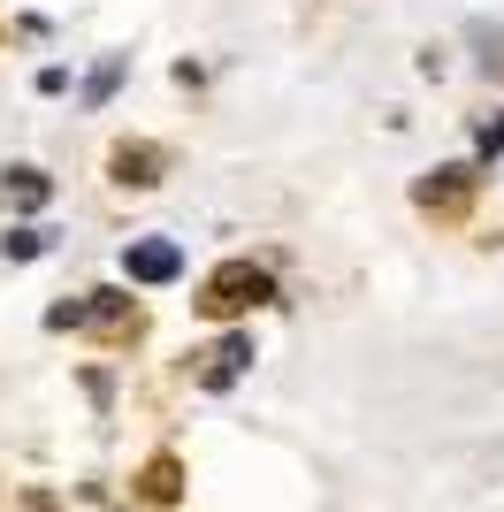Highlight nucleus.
Listing matches in <instances>:
<instances>
[{
    "instance_id": "nucleus-1",
    "label": "nucleus",
    "mask_w": 504,
    "mask_h": 512,
    "mask_svg": "<svg viewBox=\"0 0 504 512\" xmlns=\"http://www.w3.org/2000/svg\"><path fill=\"white\" fill-rule=\"evenodd\" d=\"M260 306H275V276H268V260H252V253H230V260H214L207 276H199V291H191V314L199 321H245L260 314Z\"/></svg>"
},
{
    "instance_id": "nucleus-9",
    "label": "nucleus",
    "mask_w": 504,
    "mask_h": 512,
    "mask_svg": "<svg viewBox=\"0 0 504 512\" xmlns=\"http://www.w3.org/2000/svg\"><path fill=\"white\" fill-rule=\"evenodd\" d=\"M54 253V230H46V222H16V230L0 237V260H8V268H31V260H46Z\"/></svg>"
},
{
    "instance_id": "nucleus-4",
    "label": "nucleus",
    "mask_w": 504,
    "mask_h": 512,
    "mask_svg": "<svg viewBox=\"0 0 504 512\" xmlns=\"http://www.w3.org/2000/svg\"><path fill=\"white\" fill-rule=\"evenodd\" d=\"M168 169H176V153H168L161 138H115V146H107V184H115V192H161Z\"/></svg>"
},
{
    "instance_id": "nucleus-10",
    "label": "nucleus",
    "mask_w": 504,
    "mask_h": 512,
    "mask_svg": "<svg viewBox=\"0 0 504 512\" xmlns=\"http://www.w3.org/2000/svg\"><path fill=\"white\" fill-rule=\"evenodd\" d=\"M466 46H474V69H482V77H497V85H504V23L474 16V23H466Z\"/></svg>"
},
{
    "instance_id": "nucleus-12",
    "label": "nucleus",
    "mask_w": 504,
    "mask_h": 512,
    "mask_svg": "<svg viewBox=\"0 0 504 512\" xmlns=\"http://www.w3.org/2000/svg\"><path fill=\"white\" fill-rule=\"evenodd\" d=\"M474 161H482V169L504 161V107H482V115H474Z\"/></svg>"
},
{
    "instance_id": "nucleus-7",
    "label": "nucleus",
    "mask_w": 504,
    "mask_h": 512,
    "mask_svg": "<svg viewBox=\"0 0 504 512\" xmlns=\"http://www.w3.org/2000/svg\"><path fill=\"white\" fill-rule=\"evenodd\" d=\"M130 497H138V505H176V497H184V459H176V451H153L146 467L130 474Z\"/></svg>"
},
{
    "instance_id": "nucleus-3",
    "label": "nucleus",
    "mask_w": 504,
    "mask_h": 512,
    "mask_svg": "<svg viewBox=\"0 0 504 512\" xmlns=\"http://www.w3.org/2000/svg\"><path fill=\"white\" fill-rule=\"evenodd\" d=\"M84 329H92L107 352H130V344L146 337V306L130 299L123 283H100V291H84Z\"/></svg>"
},
{
    "instance_id": "nucleus-11",
    "label": "nucleus",
    "mask_w": 504,
    "mask_h": 512,
    "mask_svg": "<svg viewBox=\"0 0 504 512\" xmlns=\"http://www.w3.org/2000/svg\"><path fill=\"white\" fill-rule=\"evenodd\" d=\"M123 77H130V54H100L92 77H84V107H107L115 92H123Z\"/></svg>"
},
{
    "instance_id": "nucleus-13",
    "label": "nucleus",
    "mask_w": 504,
    "mask_h": 512,
    "mask_svg": "<svg viewBox=\"0 0 504 512\" xmlns=\"http://www.w3.org/2000/svg\"><path fill=\"white\" fill-rule=\"evenodd\" d=\"M31 85H39V92H46V100H62V92H69V62H46V69H39V77H31Z\"/></svg>"
},
{
    "instance_id": "nucleus-6",
    "label": "nucleus",
    "mask_w": 504,
    "mask_h": 512,
    "mask_svg": "<svg viewBox=\"0 0 504 512\" xmlns=\"http://www.w3.org/2000/svg\"><path fill=\"white\" fill-rule=\"evenodd\" d=\"M115 268H123V283H138V291H168V283H184V245H176V237H123Z\"/></svg>"
},
{
    "instance_id": "nucleus-2",
    "label": "nucleus",
    "mask_w": 504,
    "mask_h": 512,
    "mask_svg": "<svg viewBox=\"0 0 504 512\" xmlns=\"http://www.w3.org/2000/svg\"><path fill=\"white\" fill-rule=\"evenodd\" d=\"M482 184H489L482 161H436L428 176H413V207L428 214V222H466L474 199H482Z\"/></svg>"
},
{
    "instance_id": "nucleus-8",
    "label": "nucleus",
    "mask_w": 504,
    "mask_h": 512,
    "mask_svg": "<svg viewBox=\"0 0 504 512\" xmlns=\"http://www.w3.org/2000/svg\"><path fill=\"white\" fill-rule=\"evenodd\" d=\"M0 199H8V207H16L23 222H31V214H39L46 199H54V176H46L39 161H8V169H0Z\"/></svg>"
},
{
    "instance_id": "nucleus-5",
    "label": "nucleus",
    "mask_w": 504,
    "mask_h": 512,
    "mask_svg": "<svg viewBox=\"0 0 504 512\" xmlns=\"http://www.w3.org/2000/svg\"><path fill=\"white\" fill-rule=\"evenodd\" d=\"M191 383L207 390V398H222V390H237L252 375V360H260V344H252V329H222V337L207 344V352H191Z\"/></svg>"
},
{
    "instance_id": "nucleus-14",
    "label": "nucleus",
    "mask_w": 504,
    "mask_h": 512,
    "mask_svg": "<svg viewBox=\"0 0 504 512\" xmlns=\"http://www.w3.org/2000/svg\"><path fill=\"white\" fill-rule=\"evenodd\" d=\"M16 512H62V497H54V490H23Z\"/></svg>"
}]
</instances>
